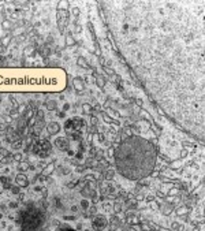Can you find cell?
Masks as SVG:
<instances>
[{
	"instance_id": "1",
	"label": "cell",
	"mask_w": 205,
	"mask_h": 231,
	"mask_svg": "<svg viewBox=\"0 0 205 231\" xmlns=\"http://www.w3.org/2000/svg\"><path fill=\"white\" fill-rule=\"evenodd\" d=\"M105 26L151 100L171 122L205 137V3L98 2Z\"/></svg>"
},
{
	"instance_id": "2",
	"label": "cell",
	"mask_w": 205,
	"mask_h": 231,
	"mask_svg": "<svg viewBox=\"0 0 205 231\" xmlns=\"http://www.w3.org/2000/svg\"><path fill=\"white\" fill-rule=\"evenodd\" d=\"M67 86V74L62 68L0 67V93H56Z\"/></svg>"
},
{
	"instance_id": "3",
	"label": "cell",
	"mask_w": 205,
	"mask_h": 231,
	"mask_svg": "<svg viewBox=\"0 0 205 231\" xmlns=\"http://www.w3.org/2000/svg\"><path fill=\"white\" fill-rule=\"evenodd\" d=\"M156 148L149 139L140 136L125 138L115 149L116 171L129 181H140L152 174L156 166Z\"/></svg>"
},
{
	"instance_id": "4",
	"label": "cell",
	"mask_w": 205,
	"mask_h": 231,
	"mask_svg": "<svg viewBox=\"0 0 205 231\" xmlns=\"http://www.w3.org/2000/svg\"><path fill=\"white\" fill-rule=\"evenodd\" d=\"M17 223L21 231H40L47 223V212L41 205L29 202L19 211Z\"/></svg>"
},
{
	"instance_id": "5",
	"label": "cell",
	"mask_w": 205,
	"mask_h": 231,
	"mask_svg": "<svg viewBox=\"0 0 205 231\" xmlns=\"http://www.w3.org/2000/svg\"><path fill=\"white\" fill-rule=\"evenodd\" d=\"M92 226H93V228H95V230L101 231L103 228L105 227V226H107V219H105L104 216H101V215H98V216H96L95 219H93Z\"/></svg>"
},
{
	"instance_id": "6",
	"label": "cell",
	"mask_w": 205,
	"mask_h": 231,
	"mask_svg": "<svg viewBox=\"0 0 205 231\" xmlns=\"http://www.w3.org/2000/svg\"><path fill=\"white\" fill-rule=\"evenodd\" d=\"M55 144H56V146L60 149V151H67L68 146H70L68 145V141L66 138H57Z\"/></svg>"
},
{
	"instance_id": "7",
	"label": "cell",
	"mask_w": 205,
	"mask_h": 231,
	"mask_svg": "<svg viewBox=\"0 0 205 231\" xmlns=\"http://www.w3.org/2000/svg\"><path fill=\"white\" fill-rule=\"evenodd\" d=\"M55 231H77V230H74L71 226H68V224H62V226H59Z\"/></svg>"
},
{
	"instance_id": "8",
	"label": "cell",
	"mask_w": 205,
	"mask_h": 231,
	"mask_svg": "<svg viewBox=\"0 0 205 231\" xmlns=\"http://www.w3.org/2000/svg\"><path fill=\"white\" fill-rule=\"evenodd\" d=\"M59 130H60V127H59V124H57V123H52V124H49V131H51L52 134L57 133Z\"/></svg>"
},
{
	"instance_id": "9",
	"label": "cell",
	"mask_w": 205,
	"mask_h": 231,
	"mask_svg": "<svg viewBox=\"0 0 205 231\" xmlns=\"http://www.w3.org/2000/svg\"><path fill=\"white\" fill-rule=\"evenodd\" d=\"M81 205H82V208H85V209H86V208L89 207V202H88L86 200H83V201L81 202Z\"/></svg>"
},
{
	"instance_id": "10",
	"label": "cell",
	"mask_w": 205,
	"mask_h": 231,
	"mask_svg": "<svg viewBox=\"0 0 205 231\" xmlns=\"http://www.w3.org/2000/svg\"><path fill=\"white\" fill-rule=\"evenodd\" d=\"M178 213H179V215H182V213H186V209H185V208H178Z\"/></svg>"
},
{
	"instance_id": "11",
	"label": "cell",
	"mask_w": 205,
	"mask_h": 231,
	"mask_svg": "<svg viewBox=\"0 0 205 231\" xmlns=\"http://www.w3.org/2000/svg\"><path fill=\"white\" fill-rule=\"evenodd\" d=\"M178 167H179V163H178V161H174V163H172V168H178Z\"/></svg>"
},
{
	"instance_id": "12",
	"label": "cell",
	"mask_w": 205,
	"mask_h": 231,
	"mask_svg": "<svg viewBox=\"0 0 205 231\" xmlns=\"http://www.w3.org/2000/svg\"><path fill=\"white\" fill-rule=\"evenodd\" d=\"M97 85L98 86H103V81H101V78H98V80H97Z\"/></svg>"
},
{
	"instance_id": "13",
	"label": "cell",
	"mask_w": 205,
	"mask_h": 231,
	"mask_svg": "<svg viewBox=\"0 0 205 231\" xmlns=\"http://www.w3.org/2000/svg\"><path fill=\"white\" fill-rule=\"evenodd\" d=\"M112 174H113V172H112V171H110V172H108V176H107V178H108V179H111V178H112Z\"/></svg>"
},
{
	"instance_id": "14",
	"label": "cell",
	"mask_w": 205,
	"mask_h": 231,
	"mask_svg": "<svg viewBox=\"0 0 205 231\" xmlns=\"http://www.w3.org/2000/svg\"><path fill=\"white\" fill-rule=\"evenodd\" d=\"M115 209H116V211L120 209V204H116V205H115Z\"/></svg>"
}]
</instances>
